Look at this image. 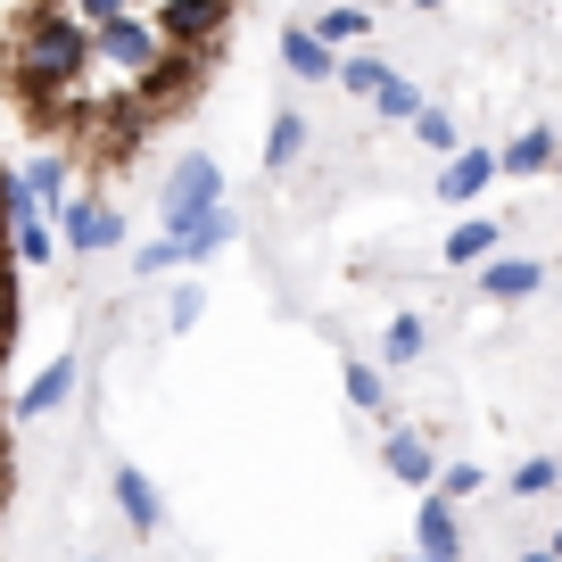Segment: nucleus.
<instances>
[{
    "label": "nucleus",
    "mask_w": 562,
    "mask_h": 562,
    "mask_svg": "<svg viewBox=\"0 0 562 562\" xmlns=\"http://www.w3.org/2000/svg\"><path fill=\"white\" fill-rule=\"evenodd\" d=\"M521 562H554V554H546V546H538V554H521Z\"/></svg>",
    "instance_id": "32"
},
{
    "label": "nucleus",
    "mask_w": 562,
    "mask_h": 562,
    "mask_svg": "<svg viewBox=\"0 0 562 562\" xmlns=\"http://www.w3.org/2000/svg\"><path fill=\"white\" fill-rule=\"evenodd\" d=\"M339 372H348V397L364 405V414H381V405H389V381H381V364H364V356H348V364H339Z\"/></svg>",
    "instance_id": "21"
},
{
    "label": "nucleus",
    "mask_w": 562,
    "mask_h": 562,
    "mask_svg": "<svg viewBox=\"0 0 562 562\" xmlns=\"http://www.w3.org/2000/svg\"><path fill=\"white\" fill-rule=\"evenodd\" d=\"M562 158V140L554 124H529V133H513L505 149H496V175H546V166Z\"/></svg>",
    "instance_id": "13"
},
{
    "label": "nucleus",
    "mask_w": 562,
    "mask_h": 562,
    "mask_svg": "<svg viewBox=\"0 0 562 562\" xmlns=\"http://www.w3.org/2000/svg\"><path fill=\"white\" fill-rule=\"evenodd\" d=\"M232 9H240V0H158V9H149V25H158L166 50L215 58V42L232 34Z\"/></svg>",
    "instance_id": "2"
},
{
    "label": "nucleus",
    "mask_w": 562,
    "mask_h": 562,
    "mask_svg": "<svg viewBox=\"0 0 562 562\" xmlns=\"http://www.w3.org/2000/svg\"><path fill=\"white\" fill-rule=\"evenodd\" d=\"M0 480H9V472H0Z\"/></svg>",
    "instance_id": "36"
},
{
    "label": "nucleus",
    "mask_w": 562,
    "mask_h": 562,
    "mask_svg": "<svg viewBox=\"0 0 562 562\" xmlns=\"http://www.w3.org/2000/svg\"><path fill=\"white\" fill-rule=\"evenodd\" d=\"M480 290H488L496 306H521V299H538V290H546V265L538 257H505V248H496V257H480Z\"/></svg>",
    "instance_id": "8"
},
{
    "label": "nucleus",
    "mask_w": 562,
    "mask_h": 562,
    "mask_svg": "<svg viewBox=\"0 0 562 562\" xmlns=\"http://www.w3.org/2000/svg\"><path fill=\"white\" fill-rule=\"evenodd\" d=\"M224 240H232V215H224V207H207L199 224H175L166 240H149V248H140V257H133V273H175V265H207Z\"/></svg>",
    "instance_id": "5"
},
{
    "label": "nucleus",
    "mask_w": 562,
    "mask_h": 562,
    "mask_svg": "<svg viewBox=\"0 0 562 562\" xmlns=\"http://www.w3.org/2000/svg\"><path fill=\"white\" fill-rule=\"evenodd\" d=\"M414 9H439V0H414Z\"/></svg>",
    "instance_id": "34"
},
{
    "label": "nucleus",
    "mask_w": 562,
    "mask_h": 562,
    "mask_svg": "<svg viewBox=\"0 0 562 562\" xmlns=\"http://www.w3.org/2000/svg\"><path fill=\"white\" fill-rule=\"evenodd\" d=\"M562 488V463L554 456H529L521 472H513V496H554Z\"/></svg>",
    "instance_id": "26"
},
{
    "label": "nucleus",
    "mask_w": 562,
    "mask_h": 562,
    "mask_svg": "<svg viewBox=\"0 0 562 562\" xmlns=\"http://www.w3.org/2000/svg\"><path fill=\"white\" fill-rule=\"evenodd\" d=\"M91 58H108L116 75H133V83H140V75H149V67L166 58V42H158V25H149V18L116 9V18H100V25H91Z\"/></svg>",
    "instance_id": "3"
},
{
    "label": "nucleus",
    "mask_w": 562,
    "mask_h": 562,
    "mask_svg": "<svg viewBox=\"0 0 562 562\" xmlns=\"http://www.w3.org/2000/svg\"><path fill=\"white\" fill-rule=\"evenodd\" d=\"M405 562H439V554H405Z\"/></svg>",
    "instance_id": "33"
},
{
    "label": "nucleus",
    "mask_w": 562,
    "mask_h": 562,
    "mask_svg": "<svg viewBox=\"0 0 562 562\" xmlns=\"http://www.w3.org/2000/svg\"><path fill=\"white\" fill-rule=\"evenodd\" d=\"M0 472H9V463H0Z\"/></svg>",
    "instance_id": "35"
},
{
    "label": "nucleus",
    "mask_w": 562,
    "mask_h": 562,
    "mask_svg": "<svg viewBox=\"0 0 562 562\" xmlns=\"http://www.w3.org/2000/svg\"><path fill=\"white\" fill-rule=\"evenodd\" d=\"M496 248H505V232H496L488 215H463V224L447 232V248H439V257H447V265H480V257H496Z\"/></svg>",
    "instance_id": "16"
},
{
    "label": "nucleus",
    "mask_w": 562,
    "mask_h": 562,
    "mask_svg": "<svg viewBox=\"0 0 562 562\" xmlns=\"http://www.w3.org/2000/svg\"><path fill=\"white\" fill-rule=\"evenodd\" d=\"M75 381H83V364H75V356H58V364H42L34 381H25V397H18V422H42V414H58V405L75 397Z\"/></svg>",
    "instance_id": "10"
},
{
    "label": "nucleus",
    "mask_w": 562,
    "mask_h": 562,
    "mask_svg": "<svg viewBox=\"0 0 562 562\" xmlns=\"http://www.w3.org/2000/svg\"><path fill=\"white\" fill-rule=\"evenodd\" d=\"M381 463H389V480H405V488H430V480H439V456H430V439H422V430H389V439H381Z\"/></svg>",
    "instance_id": "11"
},
{
    "label": "nucleus",
    "mask_w": 562,
    "mask_h": 562,
    "mask_svg": "<svg viewBox=\"0 0 562 562\" xmlns=\"http://www.w3.org/2000/svg\"><path fill=\"white\" fill-rule=\"evenodd\" d=\"M414 108H422V91H414V83H405V75H397V67H389V75H381V83H372V116H389V124H405V116H414Z\"/></svg>",
    "instance_id": "19"
},
{
    "label": "nucleus",
    "mask_w": 562,
    "mask_h": 562,
    "mask_svg": "<svg viewBox=\"0 0 562 562\" xmlns=\"http://www.w3.org/2000/svg\"><path fill=\"white\" fill-rule=\"evenodd\" d=\"M488 488V472H480V463H456V472H447V488L439 496H480Z\"/></svg>",
    "instance_id": "28"
},
{
    "label": "nucleus",
    "mask_w": 562,
    "mask_h": 562,
    "mask_svg": "<svg viewBox=\"0 0 562 562\" xmlns=\"http://www.w3.org/2000/svg\"><path fill=\"white\" fill-rule=\"evenodd\" d=\"M315 34L323 42H364L372 34V9H348V0H339V9H323V18H315Z\"/></svg>",
    "instance_id": "22"
},
{
    "label": "nucleus",
    "mask_w": 562,
    "mask_h": 562,
    "mask_svg": "<svg viewBox=\"0 0 562 562\" xmlns=\"http://www.w3.org/2000/svg\"><path fill=\"white\" fill-rule=\"evenodd\" d=\"M299 149H306V116H299V108H281V116L265 124V175H290Z\"/></svg>",
    "instance_id": "17"
},
{
    "label": "nucleus",
    "mask_w": 562,
    "mask_h": 562,
    "mask_svg": "<svg viewBox=\"0 0 562 562\" xmlns=\"http://www.w3.org/2000/svg\"><path fill=\"white\" fill-rule=\"evenodd\" d=\"M207 207H224V166L207 158V149H191V158L166 175V191H158V215H166V232L175 224H199Z\"/></svg>",
    "instance_id": "4"
},
{
    "label": "nucleus",
    "mask_w": 562,
    "mask_h": 562,
    "mask_svg": "<svg viewBox=\"0 0 562 562\" xmlns=\"http://www.w3.org/2000/svg\"><path fill=\"white\" fill-rule=\"evenodd\" d=\"M488 182H496V149H447V166H439V199L447 207H472Z\"/></svg>",
    "instance_id": "9"
},
{
    "label": "nucleus",
    "mask_w": 562,
    "mask_h": 562,
    "mask_svg": "<svg viewBox=\"0 0 562 562\" xmlns=\"http://www.w3.org/2000/svg\"><path fill=\"white\" fill-rule=\"evenodd\" d=\"M422 339H430V331H422V315H397V323H389V339H381V364H414Z\"/></svg>",
    "instance_id": "24"
},
{
    "label": "nucleus",
    "mask_w": 562,
    "mask_h": 562,
    "mask_svg": "<svg viewBox=\"0 0 562 562\" xmlns=\"http://www.w3.org/2000/svg\"><path fill=\"white\" fill-rule=\"evenodd\" d=\"M58 9H75L83 25H100V18H116V9H133V0H58Z\"/></svg>",
    "instance_id": "29"
},
{
    "label": "nucleus",
    "mask_w": 562,
    "mask_h": 562,
    "mask_svg": "<svg viewBox=\"0 0 562 562\" xmlns=\"http://www.w3.org/2000/svg\"><path fill=\"white\" fill-rule=\"evenodd\" d=\"M9 265H58V224L42 207L9 215Z\"/></svg>",
    "instance_id": "14"
},
{
    "label": "nucleus",
    "mask_w": 562,
    "mask_h": 562,
    "mask_svg": "<svg viewBox=\"0 0 562 562\" xmlns=\"http://www.w3.org/2000/svg\"><path fill=\"white\" fill-rule=\"evenodd\" d=\"M405 124H414V133H422V149H430V158H447V149H463L456 116H447V108H430V100H422V108H414V116H405Z\"/></svg>",
    "instance_id": "18"
},
{
    "label": "nucleus",
    "mask_w": 562,
    "mask_h": 562,
    "mask_svg": "<svg viewBox=\"0 0 562 562\" xmlns=\"http://www.w3.org/2000/svg\"><path fill=\"white\" fill-rule=\"evenodd\" d=\"M0 265H9V215H0Z\"/></svg>",
    "instance_id": "30"
},
{
    "label": "nucleus",
    "mask_w": 562,
    "mask_h": 562,
    "mask_svg": "<svg viewBox=\"0 0 562 562\" xmlns=\"http://www.w3.org/2000/svg\"><path fill=\"white\" fill-rule=\"evenodd\" d=\"M414 554L463 562V529H456V505H447V496H430V505L414 513Z\"/></svg>",
    "instance_id": "12"
},
{
    "label": "nucleus",
    "mask_w": 562,
    "mask_h": 562,
    "mask_svg": "<svg viewBox=\"0 0 562 562\" xmlns=\"http://www.w3.org/2000/svg\"><path fill=\"white\" fill-rule=\"evenodd\" d=\"M91 75V25L75 18V9H58V0H42L34 18L9 34V83H18L25 100V124L34 133H50V124H67V91Z\"/></svg>",
    "instance_id": "1"
},
{
    "label": "nucleus",
    "mask_w": 562,
    "mask_h": 562,
    "mask_svg": "<svg viewBox=\"0 0 562 562\" xmlns=\"http://www.w3.org/2000/svg\"><path fill=\"white\" fill-rule=\"evenodd\" d=\"M281 67H290V75H306V83H331L339 50L315 34V25H290V34H281Z\"/></svg>",
    "instance_id": "15"
},
{
    "label": "nucleus",
    "mask_w": 562,
    "mask_h": 562,
    "mask_svg": "<svg viewBox=\"0 0 562 562\" xmlns=\"http://www.w3.org/2000/svg\"><path fill=\"white\" fill-rule=\"evenodd\" d=\"M18 323H25V299H18V265H0V356L18 348Z\"/></svg>",
    "instance_id": "25"
},
{
    "label": "nucleus",
    "mask_w": 562,
    "mask_h": 562,
    "mask_svg": "<svg viewBox=\"0 0 562 562\" xmlns=\"http://www.w3.org/2000/svg\"><path fill=\"white\" fill-rule=\"evenodd\" d=\"M18 175H25V191H34V207H42V215L67 199V166H58V158H34V166H18Z\"/></svg>",
    "instance_id": "20"
},
{
    "label": "nucleus",
    "mask_w": 562,
    "mask_h": 562,
    "mask_svg": "<svg viewBox=\"0 0 562 562\" xmlns=\"http://www.w3.org/2000/svg\"><path fill=\"white\" fill-rule=\"evenodd\" d=\"M381 75H389V58H372V50H364V58H339L331 83H339V91H356V100H372V83H381Z\"/></svg>",
    "instance_id": "23"
},
{
    "label": "nucleus",
    "mask_w": 562,
    "mask_h": 562,
    "mask_svg": "<svg viewBox=\"0 0 562 562\" xmlns=\"http://www.w3.org/2000/svg\"><path fill=\"white\" fill-rule=\"evenodd\" d=\"M199 306H207V290H199V281H182V290H175V306H166V323H175V331H191V323H199Z\"/></svg>",
    "instance_id": "27"
},
{
    "label": "nucleus",
    "mask_w": 562,
    "mask_h": 562,
    "mask_svg": "<svg viewBox=\"0 0 562 562\" xmlns=\"http://www.w3.org/2000/svg\"><path fill=\"white\" fill-rule=\"evenodd\" d=\"M546 554H554V562H562V529H554V546H546Z\"/></svg>",
    "instance_id": "31"
},
{
    "label": "nucleus",
    "mask_w": 562,
    "mask_h": 562,
    "mask_svg": "<svg viewBox=\"0 0 562 562\" xmlns=\"http://www.w3.org/2000/svg\"><path fill=\"white\" fill-rule=\"evenodd\" d=\"M124 240V215L100 207V199H58V248H83V257H100V248Z\"/></svg>",
    "instance_id": "6"
},
{
    "label": "nucleus",
    "mask_w": 562,
    "mask_h": 562,
    "mask_svg": "<svg viewBox=\"0 0 562 562\" xmlns=\"http://www.w3.org/2000/svg\"><path fill=\"white\" fill-rule=\"evenodd\" d=\"M116 513H124L133 538H158L166 529V496H158V480L140 472V463H116Z\"/></svg>",
    "instance_id": "7"
}]
</instances>
